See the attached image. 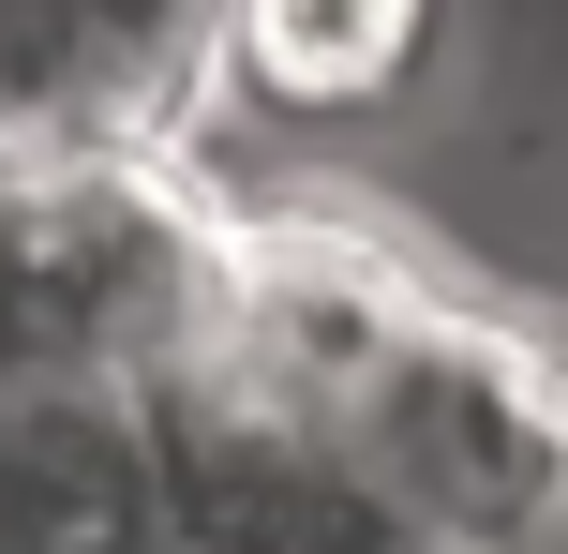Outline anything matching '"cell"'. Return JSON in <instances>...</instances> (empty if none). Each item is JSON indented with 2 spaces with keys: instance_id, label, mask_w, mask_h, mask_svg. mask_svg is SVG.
<instances>
[{
  "instance_id": "6da1fadb",
  "label": "cell",
  "mask_w": 568,
  "mask_h": 554,
  "mask_svg": "<svg viewBox=\"0 0 568 554\" xmlns=\"http://www.w3.org/2000/svg\"><path fill=\"white\" fill-rule=\"evenodd\" d=\"M314 405H329L344 480L419 554H509L524 525L568 510V360H539L524 330L464 315L434 285H404V315Z\"/></svg>"
},
{
  "instance_id": "7a4b0ae2",
  "label": "cell",
  "mask_w": 568,
  "mask_h": 554,
  "mask_svg": "<svg viewBox=\"0 0 568 554\" xmlns=\"http://www.w3.org/2000/svg\"><path fill=\"white\" fill-rule=\"evenodd\" d=\"M449 46V0H210V90L284 135H359Z\"/></svg>"
},
{
  "instance_id": "3957f363",
  "label": "cell",
  "mask_w": 568,
  "mask_h": 554,
  "mask_svg": "<svg viewBox=\"0 0 568 554\" xmlns=\"http://www.w3.org/2000/svg\"><path fill=\"white\" fill-rule=\"evenodd\" d=\"M509 554H568V510H554V525H524V540H509Z\"/></svg>"
}]
</instances>
